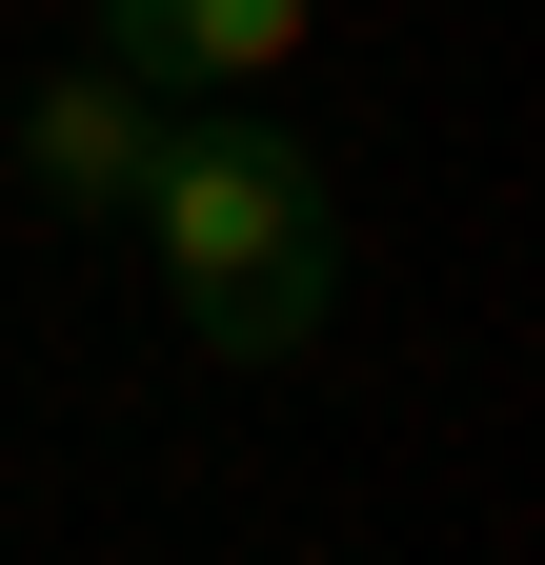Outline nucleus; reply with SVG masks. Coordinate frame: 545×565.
Masks as SVG:
<instances>
[{
	"mask_svg": "<svg viewBox=\"0 0 545 565\" xmlns=\"http://www.w3.org/2000/svg\"><path fill=\"white\" fill-rule=\"evenodd\" d=\"M121 223L162 243V282H182V323L223 343V364H284V343H323V303H344V223H323V162L284 121H162V162H142V202Z\"/></svg>",
	"mask_w": 545,
	"mask_h": 565,
	"instance_id": "nucleus-1",
	"label": "nucleus"
},
{
	"mask_svg": "<svg viewBox=\"0 0 545 565\" xmlns=\"http://www.w3.org/2000/svg\"><path fill=\"white\" fill-rule=\"evenodd\" d=\"M21 162H41V202H61V223H121V202H142V162H162V82L61 61V82L21 102Z\"/></svg>",
	"mask_w": 545,
	"mask_h": 565,
	"instance_id": "nucleus-2",
	"label": "nucleus"
},
{
	"mask_svg": "<svg viewBox=\"0 0 545 565\" xmlns=\"http://www.w3.org/2000/svg\"><path fill=\"white\" fill-rule=\"evenodd\" d=\"M323 0H101V61L121 82H284Z\"/></svg>",
	"mask_w": 545,
	"mask_h": 565,
	"instance_id": "nucleus-3",
	"label": "nucleus"
}]
</instances>
